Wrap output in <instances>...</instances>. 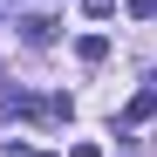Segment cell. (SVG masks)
<instances>
[{"label": "cell", "instance_id": "6da1fadb", "mask_svg": "<svg viewBox=\"0 0 157 157\" xmlns=\"http://www.w3.org/2000/svg\"><path fill=\"white\" fill-rule=\"evenodd\" d=\"M157 116V75H144V89L123 102V116H116V130H137V123H150Z\"/></svg>", "mask_w": 157, "mask_h": 157}, {"label": "cell", "instance_id": "8992f818", "mask_svg": "<svg viewBox=\"0 0 157 157\" xmlns=\"http://www.w3.org/2000/svg\"><path fill=\"white\" fill-rule=\"evenodd\" d=\"M68 157H102V150H96V144H75V150H68Z\"/></svg>", "mask_w": 157, "mask_h": 157}, {"label": "cell", "instance_id": "5b68a950", "mask_svg": "<svg viewBox=\"0 0 157 157\" xmlns=\"http://www.w3.org/2000/svg\"><path fill=\"white\" fill-rule=\"evenodd\" d=\"M82 14H96V21H102V14H116V0H82Z\"/></svg>", "mask_w": 157, "mask_h": 157}, {"label": "cell", "instance_id": "277c9868", "mask_svg": "<svg viewBox=\"0 0 157 157\" xmlns=\"http://www.w3.org/2000/svg\"><path fill=\"white\" fill-rule=\"evenodd\" d=\"M123 7L137 14V21H157V0H123Z\"/></svg>", "mask_w": 157, "mask_h": 157}, {"label": "cell", "instance_id": "7a4b0ae2", "mask_svg": "<svg viewBox=\"0 0 157 157\" xmlns=\"http://www.w3.org/2000/svg\"><path fill=\"white\" fill-rule=\"evenodd\" d=\"M21 41L48 48V41H55V21H48V14H28V21H21Z\"/></svg>", "mask_w": 157, "mask_h": 157}, {"label": "cell", "instance_id": "3957f363", "mask_svg": "<svg viewBox=\"0 0 157 157\" xmlns=\"http://www.w3.org/2000/svg\"><path fill=\"white\" fill-rule=\"evenodd\" d=\"M75 55H82V62H102V55H109V41H102V34H82V41H75Z\"/></svg>", "mask_w": 157, "mask_h": 157}]
</instances>
